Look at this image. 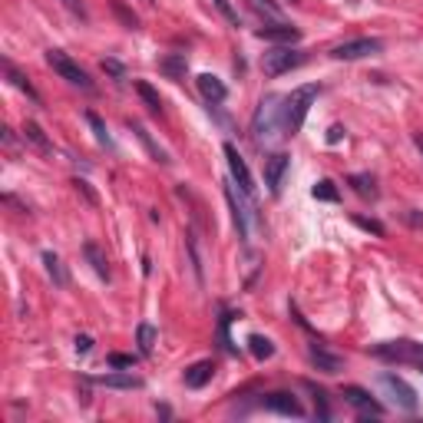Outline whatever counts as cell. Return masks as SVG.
<instances>
[{
  "label": "cell",
  "mask_w": 423,
  "mask_h": 423,
  "mask_svg": "<svg viewBox=\"0 0 423 423\" xmlns=\"http://www.w3.org/2000/svg\"><path fill=\"white\" fill-rule=\"evenodd\" d=\"M321 96V87L317 83H308V87H298L291 96H284V116H282V130L284 136H294V132L304 126L308 120V109L311 103Z\"/></svg>",
  "instance_id": "1"
},
{
  "label": "cell",
  "mask_w": 423,
  "mask_h": 423,
  "mask_svg": "<svg viewBox=\"0 0 423 423\" xmlns=\"http://www.w3.org/2000/svg\"><path fill=\"white\" fill-rule=\"evenodd\" d=\"M284 99L274 96V93H268V96L258 103V109H255V120H251V136H255V142H268L278 132V126H282V116H284Z\"/></svg>",
  "instance_id": "2"
},
{
  "label": "cell",
  "mask_w": 423,
  "mask_h": 423,
  "mask_svg": "<svg viewBox=\"0 0 423 423\" xmlns=\"http://www.w3.org/2000/svg\"><path fill=\"white\" fill-rule=\"evenodd\" d=\"M374 358L391 360V364H413V367L423 370V344H417V341H387V344L374 348Z\"/></svg>",
  "instance_id": "3"
},
{
  "label": "cell",
  "mask_w": 423,
  "mask_h": 423,
  "mask_svg": "<svg viewBox=\"0 0 423 423\" xmlns=\"http://www.w3.org/2000/svg\"><path fill=\"white\" fill-rule=\"evenodd\" d=\"M46 63H50V70H53L56 76H63L66 83H73V87L93 93V80H89V73L80 63H73L63 50H50V53H46Z\"/></svg>",
  "instance_id": "4"
},
{
  "label": "cell",
  "mask_w": 423,
  "mask_h": 423,
  "mask_svg": "<svg viewBox=\"0 0 423 423\" xmlns=\"http://www.w3.org/2000/svg\"><path fill=\"white\" fill-rule=\"evenodd\" d=\"M301 63H304V53L301 50H291V46H274V50H268V53L261 56V70L268 76H282Z\"/></svg>",
  "instance_id": "5"
},
{
  "label": "cell",
  "mask_w": 423,
  "mask_h": 423,
  "mask_svg": "<svg viewBox=\"0 0 423 423\" xmlns=\"http://www.w3.org/2000/svg\"><path fill=\"white\" fill-rule=\"evenodd\" d=\"M380 387L391 393V400L397 403L400 410L413 413L417 407H420V400H417V391H413V387L403 377H397V374H380Z\"/></svg>",
  "instance_id": "6"
},
{
  "label": "cell",
  "mask_w": 423,
  "mask_h": 423,
  "mask_svg": "<svg viewBox=\"0 0 423 423\" xmlns=\"http://www.w3.org/2000/svg\"><path fill=\"white\" fill-rule=\"evenodd\" d=\"M384 50V44L380 40H374V37H360V40H348V44H337L334 50H331V56L334 60H364V56H374Z\"/></svg>",
  "instance_id": "7"
},
{
  "label": "cell",
  "mask_w": 423,
  "mask_h": 423,
  "mask_svg": "<svg viewBox=\"0 0 423 423\" xmlns=\"http://www.w3.org/2000/svg\"><path fill=\"white\" fill-rule=\"evenodd\" d=\"M261 407H265V410H272V413H282V417H294V420H301V417H304L301 400H298L294 393H288V391L265 393V397H261Z\"/></svg>",
  "instance_id": "8"
},
{
  "label": "cell",
  "mask_w": 423,
  "mask_h": 423,
  "mask_svg": "<svg viewBox=\"0 0 423 423\" xmlns=\"http://www.w3.org/2000/svg\"><path fill=\"white\" fill-rule=\"evenodd\" d=\"M291 169V159L284 156V152H272L268 159H265V185H268V192L272 196H282V182H284V172Z\"/></svg>",
  "instance_id": "9"
},
{
  "label": "cell",
  "mask_w": 423,
  "mask_h": 423,
  "mask_svg": "<svg viewBox=\"0 0 423 423\" xmlns=\"http://www.w3.org/2000/svg\"><path fill=\"white\" fill-rule=\"evenodd\" d=\"M225 159H228V169H232V179L239 182V189L245 192V196H255V179H251L248 165H245V159L239 156V149L232 146V142H225Z\"/></svg>",
  "instance_id": "10"
},
{
  "label": "cell",
  "mask_w": 423,
  "mask_h": 423,
  "mask_svg": "<svg viewBox=\"0 0 423 423\" xmlns=\"http://www.w3.org/2000/svg\"><path fill=\"white\" fill-rule=\"evenodd\" d=\"M341 397H344V403H351V407H354L364 420H367V417H384V407H380V403L374 400L364 387H344Z\"/></svg>",
  "instance_id": "11"
},
{
  "label": "cell",
  "mask_w": 423,
  "mask_h": 423,
  "mask_svg": "<svg viewBox=\"0 0 423 423\" xmlns=\"http://www.w3.org/2000/svg\"><path fill=\"white\" fill-rule=\"evenodd\" d=\"M255 37L258 40H265V44H278V46H291L301 40V30L298 27H291V23H274V27H261V30H255Z\"/></svg>",
  "instance_id": "12"
},
{
  "label": "cell",
  "mask_w": 423,
  "mask_h": 423,
  "mask_svg": "<svg viewBox=\"0 0 423 423\" xmlns=\"http://www.w3.org/2000/svg\"><path fill=\"white\" fill-rule=\"evenodd\" d=\"M308 358H311V364H315L321 374H341L344 370V358L341 354H334V351H327L324 344H311V351H308Z\"/></svg>",
  "instance_id": "13"
},
{
  "label": "cell",
  "mask_w": 423,
  "mask_h": 423,
  "mask_svg": "<svg viewBox=\"0 0 423 423\" xmlns=\"http://www.w3.org/2000/svg\"><path fill=\"white\" fill-rule=\"evenodd\" d=\"M225 198H228V208H232V222L239 228V239L248 241L251 232H248V206H241L239 202V192H235V185L225 182Z\"/></svg>",
  "instance_id": "14"
},
{
  "label": "cell",
  "mask_w": 423,
  "mask_h": 423,
  "mask_svg": "<svg viewBox=\"0 0 423 423\" xmlns=\"http://www.w3.org/2000/svg\"><path fill=\"white\" fill-rule=\"evenodd\" d=\"M212 377H215V364H212V360H196V364L185 367V374H182L185 387H192V391H202Z\"/></svg>",
  "instance_id": "15"
},
{
  "label": "cell",
  "mask_w": 423,
  "mask_h": 423,
  "mask_svg": "<svg viewBox=\"0 0 423 423\" xmlns=\"http://www.w3.org/2000/svg\"><path fill=\"white\" fill-rule=\"evenodd\" d=\"M196 87H198V93H202V99H208V103H222V99L228 96L225 83H222L218 76H212V73H202V76H198Z\"/></svg>",
  "instance_id": "16"
},
{
  "label": "cell",
  "mask_w": 423,
  "mask_h": 423,
  "mask_svg": "<svg viewBox=\"0 0 423 423\" xmlns=\"http://www.w3.org/2000/svg\"><path fill=\"white\" fill-rule=\"evenodd\" d=\"M93 384L116 387V391H136V387H142V380L136 374H99V377H93Z\"/></svg>",
  "instance_id": "17"
},
{
  "label": "cell",
  "mask_w": 423,
  "mask_h": 423,
  "mask_svg": "<svg viewBox=\"0 0 423 423\" xmlns=\"http://www.w3.org/2000/svg\"><path fill=\"white\" fill-rule=\"evenodd\" d=\"M348 182L354 185V192H358L360 198H377L380 196L377 179H374L370 172H354V175H348Z\"/></svg>",
  "instance_id": "18"
},
{
  "label": "cell",
  "mask_w": 423,
  "mask_h": 423,
  "mask_svg": "<svg viewBox=\"0 0 423 423\" xmlns=\"http://www.w3.org/2000/svg\"><path fill=\"white\" fill-rule=\"evenodd\" d=\"M4 73H7V80H11L13 87L20 89V93H27V96L33 99V103H40V93H37V89L30 87V80H27V76H23L20 70H17V66L11 63V60H4Z\"/></svg>",
  "instance_id": "19"
},
{
  "label": "cell",
  "mask_w": 423,
  "mask_h": 423,
  "mask_svg": "<svg viewBox=\"0 0 423 423\" xmlns=\"http://www.w3.org/2000/svg\"><path fill=\"white\" fill-rule=\"evenodd\" d=\"M83 255H87V261L93 265V272L109 282V261H106V255H103V248H99L96 241H87V245H83Z\"/></svg>",
  "instance_id": "20"
},
{
  "label": "cell",
  "mask_w": 423,
  "mask_h": 423,
  "mask_svg": "<svg viewBox=\"0 0 423 423\" xmlns=\"http://www.w3.org/2000/svg\"><path fill=\"white\" fill-rule=\"evenodd\" d=\"M23 139L30 142L37 152H44V156H53V146H50V139H46V132L37 126V122H27L23 126Z\"/></svg>",
  "instance_id": "21"
},
{
  "label": "cell",
  "mask_w": 423,
  "mask_h": 423,
  "mask_svg": "<svg viewBox=\"0 0 423 423\" xmlns=\"http://www.w3.org/2000/svg\"><path fill=\"white\" fill-rule=\"evenodd\" d=\"M185 66H189L185 53H169V56H163V60H159V70H163V73H169L172 80H182Z\"/></svg>",
  "instance_id": "22"
},
{
  "label": "cell",
  "mask_w": 423,
  "mask_h": 423,
  "mask_svg": "<svg viewBox=\"0 0 423 423\" xmlns=\"http://www.w3.org/2000/svg\"><path fill=\"white\" fill-rule=\"evenodd\" d=\"M248 7L258 13V17H265V20L282 23V7H278L274 0H248Z\"/></svg>",
  "instance_id": "23"
},
{
  "label": "cell",
  "mask_w": 423,
  "mask_h": 423,
  "mask_svg": "<svg viewBox=\"0 0 423 423\" xmlns=\"http://www.w3.org/2000/svg\"><path fill=\"white\" fill-rule=\"evenodd\" d=\"M136 93H139V99L149 106V113H156V116L163 113V96H159V93H156L149 83H142V80H139V83H136Z\"/></svg>",
  "instance_id": "24"
},
{
  "label": "cell",
  "mask_w": 423,
  "mask_h": 423,
  "mask_svg": "<svg viewBox=\"0 0 423 423\" xmlns=\"http://www.w3.org/2000/svg\"><path fill=\"white\" fill-rule=\"evenodd\" d=\"M248 351L255 354V360H268L274 354V344L268 341V337H261V334H251L248 337Z\"/></svg>",
  "instance_id": "25"
},
{
  "label": "cell",
  "mask_w": 423,
  "mask_h": 423,
  "mask_svg": "<svg viewBox=\"0 0 423 423\" xmlns=\"http://www.w3.org/2000/svg\"><path fill=\"white\" fill-rule=\"evenodd\" d=\"M44 265H46V274H50V278L63 288V284H66V272H63V265H60V258H56L53 251H44Z\"/></svg>",
  "instance_id": "26"
},
{
  "label": "cell",
  "mask_w": 423,
  "mask_h": 423,
  "mask_svg": "<svg viewBox=\"0 0 423 423\" xmlns=\"http://www.w3.org/2000/svg\"><path fill=\"white\" fill-rule=\"evenodd\" d=\"M136 341H139V354H152V348H156V327L139 324L136 327Z\"/></svg>",
  "instance_id": "27"
},
{
  "label": "cell",
  "mask_w": 423,
  "mask_h": 423,
  "mask_svg": "<svg viewBox=\"0 0 423 423\" xmlns=\"http://www.w3.org/2000/svg\"><path fill=\"white\" fill-rule=\"evenodd\" d=\"M132 132H136V136H139V139H142V146H146V149L152 152V159H159V163H169V156H165V152H163V149H159V146H156V142L149 139V132L142 130L139 122H132Z\"/></svg>",
  "instance_id": "28"
},
{
  "label": "cell",
  "mask_w": 423,
  "mask_h": 423,
  "mask_svg": "<svg viewBox=\"0 0 423 423\" xmlns=\"http://www.w3.org/2000/svg\"><path fill=\"white\" fill-rule=\"evenodd\" d=\"M212 7H215V11L225 17L228 27H241V17H239V11L232 7V0H212Z\"/></svg>",
  "instance_id": "29"
},
{
  "label": "cell",
  "mask_w": 423,
  "mask_h": 423,
  "mask_svg": "<svg viewBox=\"0 0 423 423\" xmlns=\"http://www.w3.org/2000/svg\"><path fill=\"white\" fill-rule=\"evenodd\" d=\"M354 225H358V228H364V232H370V235H374V239H384V235H387V228L380 225L377 218H367V215H354Z\"/></svg>",
  "instance_id": "30"
},
{
  "label": "cell",
  "mask_w": 423,
  "mask_h": 423,
  "mask_svg": "<svg viewBox=\"0 0 423 423\" xmlns=\"http://www.w3.org/2000/svg\"><path fill=\"white\" fill-rule=\"evenodd\" d=\"M311 196L321 198V202H337V189H334V182H331V179H321V182L311 189Z\"/></svg>",
  "instance_id": "31"
},
{
  "label": "cell",
  "mask_w": 423,
  "mask_h": 423,
  "mask_svg": "<svg viewBox=\"0 0 423 423\" xmlns=\"http://www.w3.org/2000/svg\"><path fill=\"white\" fill-rule=\"evenodd\" d=\"M113 11H116V17H120V20L126 23L130 30H139V17H136V13H132L130 7L122 4V0H113Z\"/></svg>",
  "instance_id": "32"
},
{
  "label": "cell",
  "mask_w": 423,
  "mask_h": 423,
  "mask_svg": "<svg viewBox=\"0 0 423 423\" xmlns=\"http://www.w3.org/2000/svg\"><path fill=\"white\" fill-rule=\"evenodd\" d=\"M87 122H89V126H93V132H96L99 146H106V149H109V146H113V139H109V132H106V122L99 120L96 113H87Z\"/></svg>",
  "instance_id": "33"
},
{
  "label": "cell",
  "mask_w": 423,
  "mask_h": 423,
  "mask_svg": "<svg viewBox=\"0 0 423 423\" xmlns=\"http://www.w3.org/2000/svg\"><path fill=\"white\" fill-rule=\"evenodd\" d=\"M185 245H189V258H192V272H196V282H202V258H198V245H196V235H192V232L185 235Z\"/></svg>",
  "instance_id": "34"
},
{
  "label": "cell",
  "mask_w": 423,
  "mask_h": 423,
  "mask_svg": "<svg viewBox=\"0 0 423 423\" xmlns=\"http://www.w3.org/2000/svg\"><path fill=\"white\" fill-rule=\"evenodd\" d=\"M311 391H315V407H317V417L321 420H331V407H327V393L324 391H317L315 384H308Z\"/></svg>",
  "instance_id": "35"
},
{
  "label": "cell",
  "mask_w": 423,
  "mask_h": 423,
  "mask_svg": "<svg viewBox=\"0 0 423 423\" xmlns=\"http://www.w3.org/2000/svg\"><path fill=\"white\" fill-rule=\"evenodd\" d=\"M103 73H109L116 83L126 80V70H122V63H116V60H103Z\"/></svg>",
  "instance_id": "36"
},
{
  "label": "cell",
  "mask_w": 423,
  "mask_h": 423,
  "mask_svg": "<svg viewBox=\"0 0 423 423\" xmlns=\"http://www.w3.org/2000/svg\"><path fill=\"white\" fill-rule=\"evenodd\" d=\"M73 185H76V192H83V198H87L89 206H96V202H99V198H96V192L89 189V182H87V179H73Z\"/></svg>",
  "instance_id": "37"
},
{
  "label": "cell",
  "mask_w": 423,
  "mask_h": 423,
  "mask_svg": "<svg viewBox=\"0 0 423 423\" xmlns=\"http://www.w3.org/2000/svg\"><path fill=\"white\" fill-rule=\"evenodd\" d=\"M66 11L73 13V17H80V20H87V7H83V0H60Z\"/></svg>",
  "instance_id": "38"
},
{
  "label": "cell",
  "mask_w": 423,
  "mask_h": 423,
  "mask_svg": "<svg viewBox=\"0 0 423 423\" xmlns=\"http://www.w3.org/2000/svg\"><path fill=\"white\" fill-rule=\"evenodd\" d=\"M136 364V358H130V354H109V367H132Z\"/></svg>",
  "instance_id": "39"
},
{
  "label": "cell",
  "mask_w": 423,
  "mask_h": 423,
  "mask_svg": "<svg viewBox=\"0 0 423 423\" xmlns=\"http://www.w3.org/2000/svg\"><path fill=\"white\" fill-rule=\"evenodd\" d=\"M93 348V337L89 334H76V354H87Z\"/></svg>",
  "instance_id": "40"
},
{
  "label": "cell",
  "mask_w": 423,
  "mask_h": 423,
  "mask_svg": "<svg viewBox=\"0 0 423 423\" xmlns=\"http://www.w3.org/2000/svg\"><path fill=\"white\" fill-rule=\"evenodd\" d=\"M341 136H344L341 126H331V130H327V142H341Z\"/></svg>",
  "instance_id": "41"
},
{
  "label": "cell",
  "mask_w": 423,
  "mask_h": 423,
  "mask_svg": "<svg viewBox=\"0 0 423 423\" xmlns=\"http://www.w3.org/2000/svg\"><path fill=\"white\" fill-rule=\"evenodd\" d=\"M413 142H417V149H420V156H423V132H417V136H413Z\"/></svg>",
  "instance_id": "42"
}]
</instances>
